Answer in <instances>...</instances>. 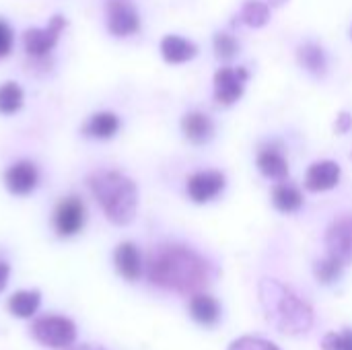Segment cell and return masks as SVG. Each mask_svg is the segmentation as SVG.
I'll return each instance as SVG.
<instances>
[{"label": "cell", "mask_w": 352, "mask_h": 350, "mask_svg": "<svg viewBox=\"0 0 352 350\" xmlns=\"http://www.w3.org/2000/svg\"><path fill=\"white\" fill-rule=\"evenodd\" d=\"M148 278L163 289L196 293L208 285L210 266L204 258L184 245H161L151 254Z\"/></svg>", "instance_id": "1"}, {"label": "cell", "mask_w": 352, "mask_h": 350, "mask_svg": "<svg viewBox=\"0 0 352 350\" xmlns=\"http://www.w3.org/2000/svg\"><path fill=\"white\" fill-rule=\"evenodd\" d=\"M260 301L266 314V320L283 334L299 336L311 330L314 311L311 307L299 299L289 287L278 281H262L260 285Z\"/></svg>", "instance_id": "2"}, {"label": "cell", "mask_w": 352, "mask_h": 350, "mask_svg": "<svg viewBox=\"0 0 352 350\" xmlns=\"http://www.w3.org/2000/svg\"><path fill=\"white\" fill-rule=\"evenodd\" d=\"M89 188L111 223L128 225L134 219L138 192L130 177L120 171H97L89 177Z\"/></svg>", "instance_id": "3"}, {"label": "cell", "mask_w": 352, "mask_h": 350, "mask_svg": "<svg viewBox=\"0 0 352 350\" xmlns=\"http://www.w3.org/2000/svg\"><path fill=\"white\" fill-rule=\"evenodd\" d=\"M33 336L43 347L64 349V347H70L76 340V328H74V324L68 318L45 316V318L35 320Z\"/></svg>", "instance_id": "4"}, {"label": "cell", "mask_w": 352, "mask_h": 350, "mask_svg": "<svg viewBox=\"0 0 352 350\" xmlns=\"http://www.w3.org/2000/svg\"><path fill=\"white\" fill-rule=\"evenodd\" d=\"M85 225V204L80 198L70 196L58 202L54 210V229L60 237L76 235Z\"/></svg>", "instance_id": "5"}, {"label": "cell", "mask_w": 352, "mask_h": 350, "mask_svg": "<svg viewBox=\"0 0 352 350\" xmlns=\"http://www.w3.org/2000/svg\"><path fill=\"white\" fill-rule=\"evenodd\" d=\"M328 256L342 264L352 262V215H342L336 219L326 233Z\"/></svg>", "instance_id": "6"}, {"label": "cell", "mask_w": 352, "mask_h": 350, "mask_svg": "<svg viewBox=\"0 0 352 350\" xmlns=\"http://www.w3.org/2000/svg\"><path fill=\"white\" fill-rule=\"evenodd\" d=\"M64 27H66V19L56 14L47 23V27H43V29H27L25 35H23L27 54L39 58V56H45L47 52H52V47L56 45V41H58Z\"/></svg>", "instance_id": "7"}, {"label": "cell", "mask_w": 352, "mask_h": 350, "mask_svg": "<svg viewBox=\"0 0 352 350\" xmlns=\"http://www.w3.org/2000/svg\"><path fill=\"white\" fill-rule=\"evenodd\" d=\"M107 27L113 35L126 37L140 29L136 8L128 0H109L107 4Z\"/></svg>", "instance_id": "8"}, {"label": "cell", "mask_w": 352, "mask_h": 350, "mask_svg": "<svg viewBox=\"0 0 352 350\" xmlns=\"http://www.w3.org/2000/svg\"><path fill=\"white\" fill-rule=\"evenodd\" d=\"M248 80V70L245 68H221L214 76V97L223 105L235 103L241 93L243 85Z\"/></svg>", "instance_id": "9"}, {"label": "cell", "mask_w": 352, "mask_h": 350, "mask_svg": "<svg viewBox=\"0 0 352 350\" xmlns=\"http://www.w3.org/2000/svg\"><path fill=\"white\" fill-rule=\"evenodd\" d=\"M37 179H39V173H37V167L31 161H19L4 173L6 188L16 196L31 194L35 190V186H37Z\"/></svg>", "instance_id": "10"}, {"label": "cell", "mask_w": 352, "mask_h": 350, "mask_svg": "<svg viewBox=\"0 0 352 350\" xmlns=\"http://www.w3.org/2000/svg\"><path fill=\"white\" fill-rule=\"evenodd\" d=\"M225 188V177L219 171H200L188 179V194L194 202H208Z\"/></svg>", "instance_id": "11"}, {"label": "cell", "mask_w": 352, "mask_h": 350, "mask_svg": "<svg viewBox=\"0 0 352 350\" xmlns=\"http://www.w3.org/2000/svg\"><path fill=\"white\" fill-rule=\"evenodd\" d=\"M338 179H340V167H338V163L322 161V163H316V165L309 167L305 184L314 192H324V190L334 188L338 184Z\"/></svg>", "instance_id": "12"}, {"label": "cell", "mask_w": 352, "mask_h": 350, "mask_svg": "<svg viewBox=\"0 0 352 350\" xmlns=\"http://www.w3.org/2000/svg\"><path fill=\"white\" fill-rule=\"evenodd\" d=\"M116 268L126 281H136L142 274V258L134 243H122L116 250Z\"/></svg>", "instance_id": "13"}, {"label": "cell", "mask_w": 352, "mask_h": 350, "mask_svg": "<svg viewBox=\"0 0 352 350\" xmlns=\"http://www.w3.org/2000/svg\"><path fill=\"white\" fill-rule=\"evenodd\" d=\"M161 52H163V58L171 64H182V62H188L196 56V45L184 37H177V35H167L163 41H161Z\"/></svg>", "instance_id": "14"}, {"label": "cell", "mask_w": 352, "mask_h": 350, "mask_svg": "<svg viewBox=\"0 0 352 350\" xmlns=\"http://www.w3.org/2000/svg\"><path fill=\"white\" fill-rule=\"evenodd\" d=\"M182 126H184L186 136H188L192 142H196V144L206 142V140L210 138V134H212V122H210V118H208L206 113H200V111L188 113V116L184 118Z\"/></svg>", "instance_id": "15"}, {"label": "cell", "mask_w": 352, "mask_h": 350, "mask_svg": "<svg viewBox=\"0 0 352 350\" xmlns=\"http://www.w3.org/2000/svg\"><path fill=\"white\" fill-rule=\"evenodd\" d=\"M192 318L202 326H212L219 320V303L208 295H196L190 303Z\"/></svg>", "instance_id": "16"}, {"label": "cell", "mask_w": 352, "mask_h": 350, "mask_svg": "<svg viewBox=\"0 0 352 350\" xmlns=\"http://www.w3.org/2000/svg\"><path fill=\"white\" fill-rule=\"evenodd\" d=\"M120 128V120L116 113H109V111H101V113H95L89 124L85 126V132L93 138H111Z\"/></svg>", "instance_id": "17"}, {"label": "cell", "mask_w": 352, "mask_h": 350, "mask_svg": "<svg viewBox=\"0 0 352 350\" xmlns=\"http://www.w3.org/2000/svg\"><path fill=\"white\" fill-rule=\"evenodd\" d=\"M258 167L264 175L268 177H274V179H283L287 177L289 173V165H287V159L278 153V151H262L258 155Z\"/></svg>", "instance_id": "18"}, {"label": "cell", "mask_w": 352, "mask_h": 350, "mask_svg": "<svg viewBox=\"0 0 352 350\" xmlns=\"http://www.w3.org/2000/svg\"><path fill=\"white\" fill-rule=\"evenodd\" d=\"M39 293L37 291H19L8 299V311L16 318H31L39 307Z\"/></svg>", "instance_id": "19"}, {"label": "cell", "mask_w": 352, "mask_h": 350, "mask_svg": "<svg viewBox=\"0 0 352 350\" xmlns=\"http://www.w3.org/2000/svg\"><path fill=\"white\" fill-rule=\"evenodd\" d=\"M272 200H274V206L278 210H283V212H295L303 204L301 192L295 186H289V184L276 186L274 192H272Z\"/></svg>", "instance_id": "20"}, {"label": "cell", "mask_w": 352, "mask_h": 350, "mask_svg": "<svg viewBox=\"0 0 352 350\" xmlns=\"http://www.w3.org/2000/svg\"><path fill=\"white\" fill-rule=\"evenodd\" d=\"M299 60L311 74H324L326 72V56L324 50L316 43H305L299 47Z\"/></svg>", "instance_id": "21"}, {"label": "cell", "mask_w": 352, "mask_h": 350, "mask_svg": "<svg viewBox=\"0 0 352 350\" xmlns=\"http://www.w3.org/2000/svg\"><path fill=\"white\" fill-rule=\"evenodd\" d=\"M23 105V91L16 83H4L0 87V113L10 116Z\"/></svg>", "instance_id": "22"}, {"label": "cell", "mask_w": 352, "mask_h": 350, "mask_svg": "<svg viewBox=\"0 0 352 350\" xmlns=\"http://www.w3.org/2000/svg\"><path fill=\"white\" fill-rule=\"evenodd\" d=\"M241 19H243V23H248L250 27H262V25L268 23L270 10H268V6H266L264 2H260V0H250V2H245V6H243V10H241Z\"/></svg>", "instance_id": "23"}, {"label": "cell", "mask_w": 352, "mask_h": 350, "mask_svg": "<svg viewBox=\"0 0 352 350\" xmlns=\"http://www.w3.org/2000/svg\"><path fill=\"white\" fill-rule=\"evenodd\" d=\"M342 266H344L342 262H338L336 258L328 256V258H324V260L316 266V278H318L320 283H324V285H330V283H334V281L340 276Z\"/></svg>", "instance_id": "24"}, {"label": "cell", "mask_w": 352, "mask_h": 350, "mask_svg": "<svg viewBox=\"0 0 352 350\" xmlns=\"http://www.w3.org/2000/svg\"><path fill=\"white\" fill-rule=\"evenodd\" d=\"M324 350H352V330H344L342 334H326L322 340Z\"/></svg>", "instance_id": "25"}, {"label": "cell", "mask_w": 352, "mask_h": 350, "mask_svg": "<svg viewBox=\"0 0 352 350\" xmlns=\"http://www.w3.org/2000/svg\"><path fill=\"white\" fill-rule=\"evenodd\" d=\"M214 50H217V56L223 58V60H229L235 56V52L239 50L237 41L229 35V33H219L214 37Z\"/></svg>", "instance_id": "26"}, {"label": "cell", "mask_w": 352, "mask_h": 350, "mask_svg": "<svg viewBox=\"0 0 352 350\" xmlns=\"http://www.w3.org/2000/svg\"><path fill=\"white\" fill-rule=\"evenodd\" d=\"M229 350H278V347H274L272 342L258 338V336H243L239 340H235Z\"/></svg>", "instance_id": "27"}, {"label": "cell", "mask_w": 352, "mask_h": 350, "mask_svg": "<svg viewBox=\"0 0 352 350\" xmlns=\"http://www.w3.org/2000/svg\"><path fill=\"white\" fill-rule=\"evenodd\" d=\"M12 50V31L10 27L0 19V58L8 56Z\"/></svg>", "instance_id": "28"}, {"label": "cell", "mask_w": 352, "mask_h": 350, "mask_svg": "<svg viewBox=\"0 0 352 350\" xmlns=\"http://www.w3.org/2000/svg\"><path fill=\"white\" fill-rule=\"evenodd\" d=\"M352 124V118L349 113H340V118L336 120V130L338 132H346L349 128H351Z\"/></svg>", "instance_id": "29"}, {"label": "cell", "mask_w": 352, "mask_h": 350, "mask_svg": "<svg viewBox=\"0 0 352 350\" xmlns=\"http://www.w3.org/2000/svg\"><path fill=\"white\" fill-rule=\"evenodd\" d=\"M8 274H10V268L6 264L0 262V291L6 287V281H8Z\"/></svg>", "instance_id": "30"}, {"label": "cell", "mask_w": 352, "mask_h": 350, "mask_svg": "<svg viewBox=\"0 0 352 350\" xmlns=\"http://www.w3.org/2000/svg\"><path fill=\"white\" fill-rule=\"evenodd\" d=\"M70 350H103L99 349V347H91V344H82V347H74V349Z\"/></svg>", "instance_id": "31"}, {"label": "cell", "mask_w": 352, "mask_h": 350, "mask_svg": "<svg viewBox=\"0 0 352 350\" xmlns=\"http://www.w3.org/2000/svg\"><path fill=\"white\" fill-rule=\"evenodd\" d=\"M270 2H272L274 6H280V4H283V2H287V0H270Z\"/></svg>", "instance_id": "32"}]
</instances>
